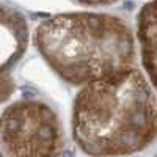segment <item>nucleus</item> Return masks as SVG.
I'll list each match as a JSON object with an SVG mask.
<instances>
[{
    "instance_id": "nucleus-6",
    "label": "nucleus",
    "mask_w": 157,
    "mask_h": 157,
    "mask_svg": "<svg viewBox=\"0 0 157 157\" xmlns=\"http://www.w3.org/2000/svg\"><path fill=\"white\" fill-rule=\"evenodd\" d=\"M74 2L85 6H109V5L118 3L120 0H74Z\"/></svg>"
},
{
    "instance_id": "nucleus-4",
    "label": "nucleus",
    "mask_w": 157,
    "mask_h": 157,
    "mask_svg": "<svg viewBox=\"0 0 157 157\" xmlns=\"http://www.w3.org/2000/svg\"><path fill=\"white\" fill-rule=\"evenodd\" d=\"M29 22L21 11L0 5V104L16 90L13 77L16 64L29 49Z\"/></svg>"
},
{
    "instance_id": "nucleus-3",
    "label": "nucleus",
    "mask_w": 157,
    "mask_h": 157,
    "mask_svg": "<svg viewBox=\"0 0 157 157\" xmlns=\"http://www.w3.org/2000/svg\"><path fill=\"white\" fill-rule=\"evenodd\" d=\"M0 148L6 155H57L64 149V129L49 104L21 99L0 115Z\"/></svg>"
},
{
    "instance_id": "nucleus-2",
    "label": "nucleus",
    "mask_w": 157,
    "mask_h": 157,
    "mask_svg": "<svg viewBox=\"0 0 157 157\" xmlns=\"http://www.w3.org/2000/svg\"><path fill=\"white\" fill-rule=\"evenodd\" d=\"M33 43L47 66L74 86L135 66V33L109 13L69 11L46 17L35 29Z\"/></svg>"
},
{
    "instance_id": "nucleus-7",
    "label": "nucleus",
    "mask_w": 157,
    "mask_h": 157,
    "mask_svg": "<svg viewBox=\"0 0 157 157\" xmlns=\"http://www.w3.org/2000/svg\"><path fill=\"white\" fill-rule=\"evenodd\" d=\"M2 154H3V152H2V149H0V155H2Z\"/></svg>"
},
{
    "instance_id": "nucleus-1",
    "label": "nucleus",
    "mask_w": 157,
    "mask_h": 157,
    "mask_svg": "<svg viewBox=\"0 0 157 157\" xmlns=\"http://www.w3.org/2000/svg\"><path fill=\"white\" fill-rule=\"evenodd\" d=\"M71 132L88 155H127L157 141V94L137 66L78 86Z\"/></svg>"
},
{
    "instance_id": "nucleus-5",
    "label": "nucleus",
    "mask_w": 157,
    "mask_h": 157,
    "mask_svg": "<svg viewBox=\"0 0 157 157\" xmlns=\"http://www.w3.org/2000/svg\"><path fill=\"white\" fill-rule=\"evenodd\" d=\"M135 39L143 72L157 94V0H149L140 8Z\"/></svg>"
}]
</instances>
